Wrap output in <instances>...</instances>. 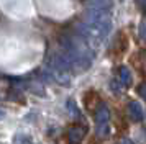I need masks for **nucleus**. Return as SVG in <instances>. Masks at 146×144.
I'll list each match as a JSON object with an SVG mask.
<instances>
[{"instance_id": "4", "label": "nucleus", "mask_w": 146, "mask_h": 144, "mask_svg": "<svg viewBox=\"0 0 146 144\" xmlns=\"http://www.w3.org/2000/svg\"><path fill=\"white\" fill-rule=\"evenodd\" d=\"M84 136H86V128H84V126H80V124L72 126V128L69 129V139H71L72 143H79Z\"/></svg>"}, {"instance_id": "5", "label": "nucleus", "mask_w": 146, "mask_h": 144, "mask_svg": "<svg viewBox=\"0 0 146 144\" xmlns=\"http://www.w3.org/2000/svg\"><path fill=\"white\" fill-rule=\"evenodd\" d=\"M120 79H121V84L125 85H131V72L128 71V67H120Z\"/></svg>"}, {"instance_id": "6", "label": "nucleus", "mask_w": 146, "mask_h": 144, "mask_svg": "<svg viewBox=\"0 0 146 144\" xmlns=\"http://www.w3.org/2000/svg\"><path fill=\"white\" fill-rule=\"evenodd\" d=\"M67 108H69V113H72L76 118L80 116V110L77 108V105L74 103V100H67Z\"/></svg>"}, {"instance_id": "8", "label": "nucleus", "mask_w": 146, "mask_h": 144, "mask_svg": "<svg viewBox=\"0 0 146 144\" xmlns=\"http://www.w3.org/2000/svg\"><path fill=\"white\" fill-rule=\"evenodd\" d=\"M136 3H138L139 10L143 13H146V0H136Z\"/></svg>"}, {"instance_id": "2", "label": "nucleus", "mask_w": 146, "mask_h": 144, "mask_svg": "<svg viewBox=\"0 0 146 144\" xmlns=\"http://www.w3.org/2000/svg\"><path fill=\"white\" fill-rule=\"evenodd\" d=\"M87 10H102V12H112V0H89Z\"/></svg>"}, {"instance_id": "3", "label": "nucleus", "mask_w": 146, "mask_h": 144, "mask_svg": "<svg viewBox=\"0 0 146 144\" xmlns=\"http://www.w3.org/2000/svg\"><path fill=\"white\" fill-rule=\"evenodd\" d=\"M128 115L133 121H143L145 118V113H143V108L138 102H130L128 103Z\"/></svg>"}, {"instance_id": "1", "label": "nucleus", "mask_w": 146, "mask_h": 144, "mask_svg": "<svg viewBox=\"0 0 146 144\" xmlns=\"http://www.w3.org/2000/svg\"><path fill=\"white\" fill-rule=\"evenodd\" d=\"M95 123H97V131L100 136H108L110 133V111L105 103H100L95 115Z\"/></svg>"}, {"instance_id": "10", "label": "nucleus", "mask_w": 146, "mask_h": 144, "mask_svg": "<svg viewBox=\"0 0 146 144\" xmlns=\"http://www.w3.org/2000/svg\"><path fill=\"white\" fill-rule=\"evenodd\" d=\"M15 141H17V143H23V141L31 143V139H30V137H23V136H17V137H15Z\"/></svg>"}, {"instance_id": "7", "label": "nucleus", "mask_w": 146, "mask_h": 144, "mask_svg": "<svg viewBox=\"0 0 146 144\" xmlns=\"http://www.w3.org/2000/svg\"><path fill=\"white\" fill-rule=\"evenodd\" d=\"M138 92H139V95H141V97H143V98L146 100V82H143V84L139 85Z\"/></svg>"}, {"instance_id": "11", "label": "nucleus", "mask_w": 146, "mask_h": 144, "mask_svg": "<svg viewBox=\"0 0 146 144\" xmlns=\"http://www.w3.org/2000/svg\"><path fill=\"white\" fill-rule=\"evenodd\" d=\"M2 116H3V113H2V111H0V118H2Z\"/></svg>"}, {"instance_id": "9", "label": "nucleus", "mask_w": 146, "mask_h": 144, "mask_svg": "<svg viewBox=\"0 0 146 144\" xmlns=\"http://www.w3.org/2000/svg\"><path fill=\"white\" fill-rule=\"evenodd\" d=\"M139 34H141V38L146 39V21L141 25V28H139Z\"/></svg>"}]
</instances>
